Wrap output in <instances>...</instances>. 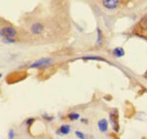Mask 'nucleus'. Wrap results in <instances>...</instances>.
I'll return each mask as SVG.
<instances>
[{"label":"nucleus","instance_id":"nucleus-5","mask_svg":"<svg viewBox=\"0 0 147 139\" xmlns=\"http://www.w3.org/2000/svg\"><path fill=\"white\" fill-rule=\"evenodd\" d=\"M102 5L105 9L113 10L120 6V0H102Z\"/></svg>","mask_w":147,"mask_h":139},{"label":"nucleus","instance_id":"nucleus-16","mask_svg":"<svg viewBox=\"0 0 147 139\" xmlns=\"http://www.w3.org/2000/svg\"><path fill=\"white\" fill-rule=\"evenodd\" d=\"M34 121H35V119H34V118H28V119L25 121V124H26L27 127H31V124H32Z\"/></svg>","mask_w":147,"mask_h":139},{"label":"nucleus","instance_id":"nucleus-11","mask_svg":"<svg viewBox=\"0 0 147 139\" xmlns=\"http://www.w3.org/2000/svg\"><path fill=\"white\" fill-rule=\"evenodd\" d=\"M1 41L5 44H14V43H17L18 42V40L16 37H2Z\"/></svg>","mask_w":147,"mask_h":139},{"label":"nucleus","instance_id":"nucleus-3","mask_svg":"<svg viewBox=\"0 0 147 139\" xmlns=\"http://www.w3.org/2000/svg\"><path fill=\"white\" fill-rule=\"evenodd\" d=\"M110 121L113 127V130L115 132H118L120 129V126H119V113L117 110H113L110 112Z\"/></svg>","mask_w":147,"mask_h":139},{"label":"nucleus","instance_id":"nucleus-2","mask_svg":"<svg viewBox=\"0 0 147 139\" xmlns=\"http://www.w3.org/2000/svg\"><path fill=\"white\" fill-rule=\"evenodd\" d=\"M17 30L14 26H2L0 28V36L1 37H16Z\"/></svg>","mask_w":147,"mask_h":139},{"label":"nucleus","instance_id":"nucleus-4","mask_svg":"<svg viewBox=\"0 0 147 139\" xmlns=\"http://www.w3.org/2000/svg\"><path fill=\"white\" fill-rule=\"evenodd\" d=\"M30 31L33 35H41L44 32V25L41 22H35V23H33L31 25Z\"/></svg>","mask_w":147,"mask_h":139},{"label":"nucleus","instance_id":"nucleus-12","mask_svg":"<svg viewBox=\"0 0 147 139\" xmlns=\"http://www.w3.org/2000/svg\"><path fill=\"white\" fill-rule=\"evenodd\" d=\"M67 118H68L70 121H76V120H78L80 117H79V114H78L77 112H70V113L67 115Z\"/></svg>","mask_w":147,"mask_h":139},{"label":"nucleus","instance_id":"nucleus-15","mask_svg":"<svg viewBox=\"0 0 147 139\" xmlns=\"http://www.w3.org/2000/svg\"><path fill=\"white\" fill-rule=\"evenodd\" d=\"M15 137H16L15 130L14 129H9V131H8V139H15Z\"/></svg>","mask_w":147,"mask_h":139},{"label":"nucleus","instance_id":"nucleus-13","mask_svg":"<svg viewBox=\"0 0 147 139\" xmlns=\"http://www.w3.org/2000/svg\"><path fill=\"white\" fill-rule=\"evenodd\" d=\"M83 60H97V61H104V62H107L105 59L100 58V57H84Z\"/></svg>","mask_w":147,"mask_h":139},{"label":"nucleus","instance_id":"nucleus-10","mask_svg":"<svg viewBox=\"0 0 147 139\" xmlns=\"http://www.w3.org/2000/svg\"><path fill=\"white\" fill-rule=\"evenodd\" d=\"M137 27L140 28V30L147 31V15H145L144 17L140 19V22L137 24Z\"/></svg>","mask_w":147,"mask_h":139},{"label":"nucleus","instance_id":"nucleus-14","mask_svg":"<svg viewBox=\"0 0 147 139\" xmlns=\"http://www.w3.org/2000/svg\"><path fill=\"white\" fill-rule=\"evenodd\" d=\"M75 135H76V137H77V138H79V139H88L85 134H83V132H80V131H76V132H75Z\"/></svg>","mask_w":147,"mask_h":139},{"label":"nucleus","instance_id":"nucleus-18","mask_svg":"<svg viewBox=\"0 0 147 139\" xmlns=\"http://www.w3.org/2000/svg\"><path fill=\"white\" fill-rule=\"evenodd\" d=\"M1 77H2V74H0V78H1Z\"/></svg>","mask_w":147,"mask_h":139},{"label":"nucleus","instance_id":"nucleus-8","mask_svg":"<svg viewBox=\"0 0 147 139\" xmlns=\"http://www.w3.org/2000/svg\"><path fill=\"white\" fill-rule=\"evenodd\" d=\"M96 32H97V40H96L95 45H96L97 48H100V47L102 45V43H103V38H104V37H103V33H102L101 28H97Z\"/></svg>","mask_w":147,"mask_h":139},{"label":"nucleus","instance_id":"nucleus-6","mask_svg":"<svg viewBox=\"0 0 147 139\" xmlns=\"http://www.w3.org/2000/svg\"><path fill=\"white\" fill-rule=\"evenodd\" d=\"M97 127H98V130L101 132H107L108 129H109V122L107 119H101L97 122Z\"/></svg>","mask_w":147,"mask_h":139},{"label":"nucleus","instance_id":"nucleus-17","mask_svg":"<svg viewBox=\"0 0 147 139\" xmlns=\"http://www.w3.org/2000/svg\"><path fill=\"white\" fill-rule=\"evenodd\" d=\"M144 77H145V78H146V79H147V70H146V72L144 74Z\"/></svg>","mask_w":147,"mask_h":139},{"label":"nucleus","instance_id":"nucleus-1","mask_svg":"<svg viewBox=\"0 0 147 139\" xmlns=\"http://www.w3.org/2000/svg\"><path fill=\"white\" fill-rule=\"evenodd\" d=\"M52 63H53V59H51V58H41L36 61H34L33 63H31L30 68H44V67H48Z\"/></svg>","mask_w":147,"mask_h":139},{"label":"nucleus","instance_id":"nucleus-7","mask_svg":"<svg viewBox=\"0 0 147 139\" xmlns=\"http://www.w3.org/2000/svg\"><path fill=\"white\" fill-rule=\"evenodd\" d=\"M70 131H71V127H70L69 124H62V126L59 128V130L57 131V134H58V135H63V136H66V135H69Z\"/></svg>","mask_w":147,"mask_h":139},{"label":"nucleus","instance_id":"nucleus-9","mask_svg":"<svg viewBox=\"0 0 147 139\" xmlns=\"http://www.w3.org/2000/svg\"><path fill=\"white\" fill-rule=\"evenodd\" d=\"M112 53H113V55H114L115 58H121V57H123V55H125V50H123V48L118 47V48L113 49Z\"/></svg>","mask_w":147,"mask_h":139}]
</instances>
